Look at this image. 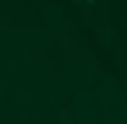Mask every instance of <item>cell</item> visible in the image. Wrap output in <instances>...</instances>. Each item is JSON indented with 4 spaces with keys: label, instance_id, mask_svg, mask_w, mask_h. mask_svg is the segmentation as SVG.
<instances>
[{
    "label": "cell",
    "instance_id": "6da1fadb",
    "mask_svg": "<svg viewBox=\"0 0 127 124\" xmlns=\"http://www.w3.org/2000/svg\"><path fill=\"white\" fill-rule=\"evenodd\" d=\"M87 3H94V0H87Z\"/></svg>",
    "mask_w": 127,
    "mask_h": 124
}]
</instances>
